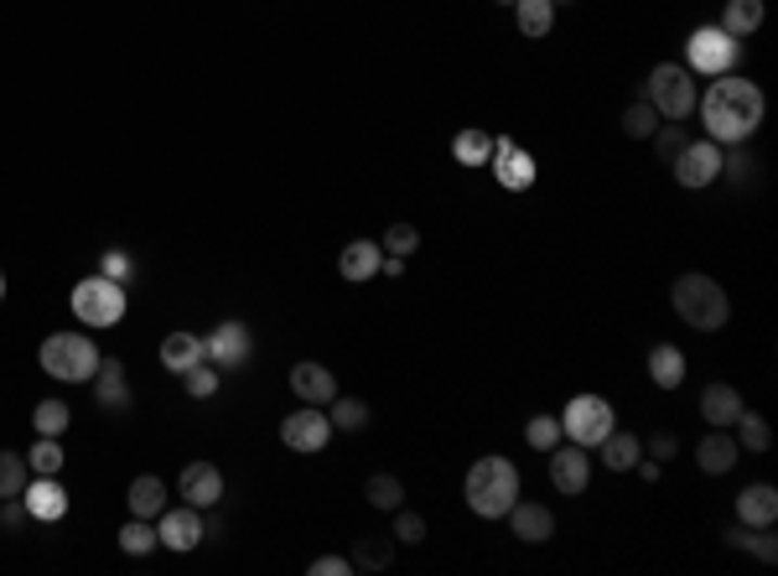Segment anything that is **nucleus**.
<instances>
[{"mask_svg":"<svg viewBox=\"0 0 778 576\" xmlns=\"http://www.w3.org/2000/svg\"><path fill=\"white\" fill-rule=\"evenodd\" d=\"M332 432H364L369 426V406L358 395H332Z\"/></svg>","mask_w":778,"mask_h":576,"instance_id":"f704fd0d","label":"nucleus"},{"mask_svg":"<svg viewBox=\"0 0 778 576\" xmlns=\"http://www.w3.org/2000/svg\"><path fill=\"white\" fill-rule=\"evenodd\" d=\"M556 5H561V0H556Z\"/></svg>","mask_w":778,"mask_h":576,"instance_id":"5fc2aeb1","label":"nucleus"},{"mask_svg":"<svg viewBox=\"0 0 778 576\" xmlns=\"http://www.w3.org/2000/svg\"><path fill=\"white\" fill-rule=\"evenodd\" d=\"M722 540H727L731 551H753L763 566H774V561H778V535H774V525H731Z\"/></svg>","mask_w":778,"mask_h":576,"instance_id":"5701e85b","label":"nucleus"},{"mask_svg":"<svg viewBox=\"0 0 778 576\" xmlns=\"http://www.w3.org/2000/svg\"><path fill=\"white\" fill-rule=\"evenodd\" d=\"M63 462H68V452L58 447V436H37L31 452H26V468H31V473H63Z\"/></svg>","mask_w":778,"mask_h":576,"instance_id":"58836bf2","label":"nucleus"},{"mask_svg":"<svg viewBox=\"0 0 778 576\" xmlns=\"http://www.w3.org/2000/svg\"><path fill=\"white\" fill-rule=\"evenodd\" d=\"M379 249H384V255H400V260H410V255L421 249V229H416V223H390V229H384V240H379Z\"/></svg>","mask_w":778,"mask_h":576,"instance_id":"a19ab883","label":"nucleus"},{"mask_svg":"<svg viewBox=\"0 0 778 576\" xmlns=\"http://www.w3.org/2000/svg\"><path fill=\"white\" fill-rule=\"evenodd\" d=\"M696 115L706 125V141L716 145H748L757 136V125L768 115V99L757 89L753 78H742V73H722V78H711L706 94L696 99Z\"/></svg>","mask_w":778,"mask_h":576,"instance_id":"f257e3e1","label":"nucleus"},{"mask_svg":"<svg viewBox=\"0 0 778 576\" xmlns=\"http://www.w3.org/2000/svg\"><path fill=\"white\" fill-rule=\"evenodd\" d=\"M26 478H31L26 457L22 452H0V499H22Z\"/></svg>","mask_w":778,"mask_h":576,"instance_id":"ea45409f","label":"nucleus"},{"mask_svg":"<svg viewBox=\"0 0 778 576\" xmlns=\"http://www.w3.org/2000/svg\"><path fill=\"white\" fill-rule=\"evenodd\" d=\"M524 441H530L535 452H550V447H561V421H556V415H530V426H524Z\"/></svg>","mask_w":778,"mask_h":576,"instance_id":"79ce46f5","label":"nucleus"},{"mask_svg":"<svg viewBox=\"0 0 778 576\" xmlns=\"http://www.w3.org/2000/svg\"><path fill=\"white\" fill-rule=\"evenodd\" d=\"M182 384H188L192 400H208L213 389H218V374H213V363H197V369H188V374H182Z\"/></svg>","mask_w":778,"mask_h":576,"instance_id":"49530a36","label":"nucleus"},{"mask_svg":"<svg viewBox=\"0 0 778 576\" xmlns=\"http://www.w3.org/2000/svg\"><path fill=\"white\" fill-rule=\"evenodd\" d=\"M462 494H468L472 514H483V520H503L519 499V468L509 457H477L468 468V478H462Z\"/></svg>","mask_w":778,"mask_h":576,"instance_id":"7ed1b4c3","label":"nucleus"},{"mask_svg":"<svg viewBox=\"0 0 778 576\" xmlns=\"http://www.w3.org/2000/svg\"><path fill=\"white\" fill-rule=\"evenodd\" d=\"M763 16H768V5H763V0H727L716 26H722L727 37H737V42H748L757 26H763Z\"/></svg>","mask_w":778,"mask_h":576,"instance_id":"393cba45","label":"nucleus"},{"mask_svg":"<svg viewBox=\"0 0 778 576\" xmlns=\"http://www.w3.org/2000/svg\"><path fill=\"white\" fill-rule=\"evenodd\" d=\"M731 426H737V447H748V452H768V447H774V426H768L757 410L742 406V415H737Z\"/></svg>","mask_w":778,"mask_h":576,"instance_id":"7c9ffc66","label":"nucleus"},{"mask_svg":"<svg viewBox=\"0 0 778 576\" xmlns=\"http://www.w3.org/2000/svg\"><path fill=\"white\" fill-rule=\"evenodd\" d=\"M291 389H296V400L302 406H332V395H337V380H332V369L322 363H296L291 369Z\"/></svg>","mask_w":778,"mask_h":576,"instance_id":"a211bd4d","label":"nucleus"},{"mask_svg":"<svg viewBox=\"0 0 778 576\" xmlns=\"http://www.w3.org/2000/svg\"><path fill=\"white\" fill-rule=\"evenodd\" d=\"M660 125H664V120H660V110H654L649 99H634V104L623 110V136H628V141H649V136H654Z\"/></svg>","mask_w":778,"mask_h":576,"instance_id":"72a5a7b5","label":"nucleus"},{"mask_svg":"<svg viewBox=\"0 0 778 576\" xmlns=\"http://www.w3.org/2000/svg\"><path fill=\"white\" fill-rule=\"evenodd\" d=\"M177 494H182L192 509H218V499H224V473H218L213 462H188L182 478H177Z\"/></svg>","mask_w":778,"mask_h":576,"instance_id":"2eb2a0df","label":"nucleus"},{"mask_svg":"<svg viewBox=\"0 0 778 576\" xmlns=\"http://www.w3.org/2000/svg\"><path fill=\"white\" fill-rule=\"evenodd\" d=\"M156 535H162L166 551H197L203 546V509H162L156 514Z\"/></svg>","mask_w":778,"mask_h":576,"instance_id":"ddd939ff","label":"nucleus"},{"mask_svg":"<svg viewBox=\"0 0 778 576\" xmlns=\"http://www.w3.org/2000/svg\"><path fill=\"white\" fill-rule=\"evenodd\" d=\"M597 447H602V462H608L613 473H628V468H634L638 457H643V436H634V432H617V426H613V432L602 436Z\"/></svg>","mask_w":778,"mask_h":576,"instance_id":"cd10ccee","label":"nucleus"},{"mask_svg":"<svg viewBox=\"0 0 778 576\" xmlns=\"http://www.w3.org/2000/svg\"><path fill=\"white\" fill-rule=\"evenodd\" d=\"M0 302H5V270H0Z\"/></svg>","mask_w":778,"mask_h":576,"instance_id":"603ef678","label":"nucleus"},{"mask_svg":"<svg viewBox=\"0 0 778 576\" xmlns=\"http://www.w3.org/2000/svg\"><path fill=\"white\" fill-rule=\"evenodd\" d=\"M379 260H384V249L374 240H354V244H343V255H337V276L343 281H374Z\"/></svg>","mask_w":778,"mask_h":576,"instance_id":"4be33fe9","label":"nucleus"},{"mask_svg":"<svg viewBox=\"0 0 778 576\" xmlns=\"http://www.w3.org/2000/svg\"><path fill=\"white\" fill-rule=\"evenodd\" d=\"M156 546H162L156 525H151V520H136V514H130V525L119 529V551H125V555H151Z\"/></svg>","mask_w":778,"mask_h":576,"instance_id":"e433bc0d","label":"nucleus"},{"mask_svg":"<svg viewBox=\"0 0 778 576\" xmlns=\"http://www.w3.org/2000/svg\"><path fill=\"white\" fill-rule=\"evenodd\" d=\"M395 540H400V546H421V540H425V520H421V514L395 509Z\"/></svg>","mask_w":778,"mask_h":576,"instance_id":"a18cd8bd","label":"nucleus"},{"mask_svg":"<svg viewBox=\"0 0 778 576\" xmlns=\"http://www.w3.org/2000/svg\"><path fill=\"white\" fill-rule=\"evenodd\" d=\"M498 5H514V0H498Z\"/></svg>","mask_w":778,"mask_h":576,"instance_id":"864d4df0","label":"nucleus"},{"mask_svg":"<svg viewBox=\"0 0 778 576\" xmlns=\"http://www.w3.org/2000/svg\"><path fill=\"white\" fill-rule=\"evenodd\" d=\"M99 276H110V281H119V286H130L136 265H130V255H125V249H104V255H99Z\"/></svg>","mask_w":778,"mask_h":576,"instance_id":"c03bdc74","label":"nucleus"},{"mask_svg":"<svg viewBox=\"0 0 778 576\" xmlns=\"http://www.w3.org/2000/svg\"><path fill=\"white\" fill-rule=\"evenodd\" d=\"M73 421V410L63 406V400H37V410H31V426H37V436H63Z\"/></svg>","mask_w":778,"mask_h":576,"instance_id":"4c0bfd02","label":"nucleus"},{"mask_svg":"<svg viewBox=\"0 0 778 576\" xmlns=\"http://www.w3.org/2000/svg\"><path fill=\"white\" fill-rule=\"evenodd\" d=\"M701 415H706V426H731L742 415V395L731 384H706L701 389Z\"/></svg>","mask_w":778,"mask_h":576,"instance_id":"a878e982","label":"nucleus"},{"mask_svg":"<svg viewBox=\"0 0 778 576\" xmlns=\"http://www.w3.org/2000/svg\"><path fill=\"white\" fill-rule=\"evenodd\" d=\"M99 343L89 333H52L42 337V348H37V363H42V374L63 384H84L99 374Z\"/></svg>","mask_w":778,"mask_h":576,"instance_id":"20e7f679","label":"nucleus"},{"mask_svg":"<svg viewBox=\"0 0 778 576\" xmlns=\"http://www.w3.org/2000/svg\"><path fill=\"white\" fill-rule=\"evenodd\" d=\"M737 457H742V447H737V436H727V426H716V432L696 447V462H701V473H711V478L731 473V468H737Z\"/></svg>","mask_w":778,"mask_h":576,"instance_id":"aec40b11","label":"nucleus"},{"mask_svg":"<svg viewBox=\"0 0 778 576\" xmlns=\"http://www.w3.org/2000/svg\"><path fill=\"white\" fill-rule=\"evenodd\" d=\"M742 63V42L727 37L722 26H696L690 37H685V68L696 73V78H722Z\"/></svg>","mask_w":778,"mask_h":576,"instance_id":"0eeeda50","label":"nucleus"},{"mask_svg":"<svg viewBox=\"0 0 778 576\" xmlns=\"http://www.w3.org/2000/svg\"><path fill=\"white\" fill-rule=\"evenodd\" d=\"M550 483L561 488V494H587L591 483V457L587 447H550Z\"/></svg>","mask_w":778,"mask_h":576,"instance_id":"4468645a","label":"nucleus"},{"mask_svg":"<svg viewBox=\"0 0 778 576\" xmlns=\"http://www.w3.org/2000/svg\"><path fill=\"white\" fill-rule=\"evenodd\" d=\"M556 421H561V436H566V441H576V447H587V452L617 426L613 406H608L602 395H571L566 410H561Z\"/></svg>","mask_w":778,"mask_h":576,"instance_id":"6e6552de","label":"nucleus"},{"mask_svg":"<svg viewBox=\"0 0 778 576\" xmlns=\"http://www.w3.org/2000/svg\"><path fill=\"white\" fill-rule=\"evenodd\" d=\"M354 572V561H343V555H317L311 561V576H348Z\"/></svg>","mask_w":778,"mask_h":576,"instance_id":"09e8293b","label":"nucleus"},{"mask_svg":"<svg viewBox=\"0 0 778 576\" xmlns=\"http://www.w3.org/2000/svg\"><path fill=\"white\" fill-rule=\"evenodd\" d=\"M649 380L660 384V389H680L685 384V354L675 343H654L649 348Z\"/></svg>","mask_w":778,"mask_h":576,"instance_id":"bb28decb","label":"nucleus"},{"mask_svg":"<svg viewBox=\"0 0 778 576\" xmlns=\"http://www.w3.org/2000/svg\"><path fill=\"white\" fill-rule=\"evenodd\" d=\"M669 307H675V317H680L685 328H696V333H722L731 317V302H727V291H722V281H711L701 270H690V276H680V281L669 286Z\"/></svg>","mask_w":778,"mask_h":576,"instance_id":"f03ea898","label":"nucleus"},{"mask_svg":"<svg viewBox=\"0 0 778 576\" xmlns=\"http://www.w3.org/2000/svg\"><path fill=\"white\" fill-rule=\"evenodd\" d=\"M649 141H654V151H660L664 162H675V156L685 151V141H690V136H685V125H680V120H664L660 130L649 136Z\"/></svg>","mask_w":778,"mask_h":576,"instance_id":"37998d69","label":"nucleus"},{"mask_svg":"<svg viewBox=\"0 0 778 576\" xmlns=\"http://www.w3.org/2000/svg\"><path fill=\"white\" fill-rule=\"evenodd\" d=\"M503 520L514 529V540H524V546H545V540L556 535V514L545 504H535V499H514V509H509Z\"/></svg>","mask_w":778,"mask_h":576,"instance_id":"dca6fc26","label":"nucleus"},{"mask_svg":"<svg viewBox=\"0 0 778 576\" xmlns=\"http://www.w3.org/2000/svg\"><path fill=\"white\" fill-rule=\"evenodd\" d=\"M89 384H94L99 410H130V384H125V363L119 359H99V374Z\"/></svg>","mask_w":778,"mask_h":576,"instance_id":"412c9836","label":"nucleus"},{"mask_svg":"<svg viewBox=\"0 0 778 576\" xmlns=\"http://www.w3.org/2000/svg\"><path fill=\"white\" fill-rule=\"evenodd\" d=\"M364 499H369L374 509H384V514H395L400 499H405V483L395 478V473H374V478L364 483Z\"/></svg>","mask_w":778,"mask_h":576,"instance_id":"c9c22d12","label":"nucleus"},{"mask_svg":"<svg viewBox=\"0 0 778 576\" xmlns=\"http://www.w3.org/2000/svg\"><path fill=\"white\" fill-rule=\"evenodd\" d=\"M281 441L291 447V452H307V457H317L322 447L332 441V421L322 415L317 406H302V410H291L281 421Z\"/></svg>","mask_w":778,"mask_h":576,"instance_id":"1a4fd4ad","label":"nucleus"},{"mask_svg":"<svg viewBox=\"0 0 778 576\" xmlns=\"http://www.w3.org/2000/svg\"><path fill=\"white\" fill-rule=\"evenodd\" d=\"M634 468H638V478H643V483L660 478V462H634Z\"/></svg>","mask_w":778,"mask_h":576,"instance_id":"3c124183","label":"nucleus"},{"mask_svg":"<svg viewBox=\"0 0 778 576\" xmlns=\"http://www.w3.org/2000/svg\"><path fill=\"white\" fill-rule=\"evenodd\" d=\"M514 22L524 37H550V26H556V0H514Z\"/></svg>","mask_w":778,"mask_h":576,"instance_id":"c85d7f7f","label":"nucleus"},{"mask_svg":"<svg viewBox=\"0 0 778 576\" xmlns=\"http://www.w3.org/2000/svg\"><path fill=\"white\" fill-rule=\"evenodd\" d=\"M22 504H26V520L52 525V520H63V514H68V488L58 483V473H37V478H26Z\"/></svg>","mask_w":778,"mask_h":576,"instance_id":"9b49d317","label":"nucleus"},{"mask_svg":"<svg viewBox=\"0 0 778 576\" xmlns=\"http://www.w3.org/2000/svg\"><path fill=\"white\" fill-rule=\"evenodd\" d=\"M162 509H166V483L141 473V478L130 483V514H136V520H156Z\"/></svg>","mask_w":778,"mask_h":576,"instance_id":"c756f323","label":"nucleus"},{"mask_svg":"<svg viewBox=\"0 0 778 576\" xmlns=\"http://www.w3.org/2000/svg\"><path fill=\"white\" fill-rule=\"evenodd\" d=\"M203 343H208L213 369H239V363L250 359V328H244V322H224V328H213Z\"/></svg>","mask_w":778,"mask_h":576,"instance_id":"f3484780","label":"nucleus"},{"mask_svg":"<svg viewBox=\"0 0 778 576\" xmlns=\"http://www.w3.org/2000/svg\"><path fill=\"white\" fill-rule=\"evenodd\" d=\"M737 520L742 525H774L778 520V488L774 483H753L737 494Z\"/></svg>","mask_w":778,"mask_h":576,"instance_id":"b1692460","label":"nucleus"},{"mask_svg":"<svg viewBox=\"0 0 778 576\" xmlns=\"http://www.w3.org/2000/svg\"><path fill=\"white\" fill-rule=\"evenodd\" d=\"M643 99L660 110V120H690L696 99H701V84H696V73L685 63H654L649 84H643Z\"/></svg>","mask_w":778,"mask_h":576,"instance_id":"423d86ee","label":"nucleus"},{"mask_svg":"<svg viewBox=\"0 0 778 576\" xmlns=\"http://www.w3.org/2000/svg\"><path fill=\"white\" fill-rule=\"evenodd\" d=\"M680 188H711L722 177V145L716 141H685V151L669 162Z\"/></svg>","mask_w":778,"mask_h":576,"instance_id":"9d476101","label":"nucleus"},{"mask_svg":"<svg viewBox=\"0 0 778 576\" xmlns=\"http://www.w3.org/2000/svg\"><path fill=\"white\" fill-rule=\"evenodd\" d=\"M488 167H494L498 188H509V192H524L530 182H535V156H530L519 141H509V136H498V141H494Z\"/></svg>","mask_w":778,"mask_h":576,"instance_id":"f8f14e48","label":"nucleus"},{"mask_svg":"<svg viewBox=\"0 0 778 576\" xmlns=\"http://www.w3.org/2000/svg\"><path fill=\"white\" fill-rule=\"evenodd\" d=\"M451 156H457L462 167H488V156H494V136H488V130H462V136L451 141Z\"/></svg>","mask_w":778,"mask_h":576,"instance_id":"473e14b6","label":"nucleus"},{"mask_svg":"<svg viewBox=\"0 0 778 576\" xmlns=\"http://www.w3.org/2000/svg\"><path fill=\"white\" fill-rule=\"evenodd\" d=\"M68 307H73V317H78L84 328L104 333V328H119V322H125L130 291L119 286V281H110V276H84V281L73 286Z\"/></svg>","mask_w":778,"mask_h":576,"instance_id":"39448f33","label":"nucleus"},{"mask_svg":"<svg viewBox=\"0 0 778 576\" xmlns=\"http://www.w3.org/2000/svg\"><path fill=\"white\" fill-rule=\"evenodd\" d=\"M22 520H26V504H22V499H0V525L16 529Z\"/></svg>","mask_w":778,"mask_h":576,"instance_id":"8fccbe9b","label":"nucleus"},{"mask_svg":"<svg viewBox=\"0 0 778 576\" xmlns=\"http://www.w3.org/2000/svg\"><path fill=\"white\" fill-rule=\"evenodd\" d=\"M395 561V540H384V535H364L354 546V572H384Z\"/></svg>","mask_w":778,"mask_h":576,"instance_id":"2f4dec72","label":"nucleus"},{"mask_svg":"<svg viewBox=\"0 0 778 576\" xmlns=\"http://www.w3.org/2000/svg\"><path fill=\"white\" fill-rule=\"evenodd\" d=\"M675 447H680V441H675L669 432H654L649 441H643V452L654 457V462H669V457H675Z\"/></svg>","mask_w":778,"mask_h":576,"instance_id":"de8ad7c7","label":"nucleus"},{"mask_svg":"<svg viewBox=\"0 0 778 576\" xmlns=\"http://www.w3.org/2000/svg\"><path fill=\"white\" fill-rule=\"evenodd\" d=\"M162 363H166V374H188V369H197V363H208V343H203L197 333H166Z\"/></svg>","mask_w":778,"mask_h":576,"instance_id":"6ab92c4d","label":"nucleus"}]
</instances>
